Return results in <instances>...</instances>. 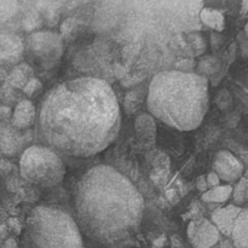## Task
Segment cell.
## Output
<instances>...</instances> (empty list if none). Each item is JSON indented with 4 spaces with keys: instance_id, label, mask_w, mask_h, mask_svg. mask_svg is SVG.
Returning a JSON list of instances; mask_svg holds the SVG:
<instances>
[{
    "instance_id": "6da1fadb",
    "label": "cell",
    "mask_w": 248,
    "mask_h": 248,
    "mask_svg": "<svg viewBox=\"0 0 248 248\" xmlns=\"http://www.w3.org/2000/svg\"><path fill=\"white\" fill-rule=\"evenodd\" d=\"M121 110L110 85L99 78L81 77L53 86L36 116L38 137L57 154L90 157L118 137Z\"/></svg>"
},
{
    "instance_id": "7a4b0ae2",
    "label": "cell",
    "mask_w": 248,
    "mask_h": 248,
    "mask_svg": "<svg viewBox=\"0 0 248 248\" xmlns=\"http://www.w3.org/2000/svg\"><path fill=\"white\" fill-rule=\"evenodd\" d=\"M74 211L81 234L96 244L114 246L140 229L144 201L124 174L108 165H98L78 182Z\"/></svg>"
},
{
    "instance_id": "3957f363",
    "label": "cell",
    "mask_w": 248,
    "mask_h": 248,
    "mask_svg": "<svg viewBox=\"0 0 248 248\" xmlns=\"http://www.w3.org/2000/svg\"><path fill=\"white\" fill-rule=\"evenodd\" d=\"M208 79L196 73L165 70L150 81L147 93L149 114L178 131H193L208 110Z\"/></svg>"
},
{
    "instance_id": "277c9868",
    "label": "cell",
    "mask_w": 248,
    "mask_h": 248,
    "mask_svg": "<svg viewBox=\"0 0 248 248\" xmlns=\"http://www.w3.org/2000/svg\"><path fill=\"white\" fill-rule=\"evenodd\" d=\"M28 234L35 248H84L74 218L51 206H36L28 218Z\"/></svg>"
},
{
    "instance_id": "5b68a950",
    "label": "cell",
    "mask_w": 248,
    "mask_h": 248,
    "mask_svg": "<svg viewBox=\"0 0 248 248\" xmlns=\"http://www.w3.org/2000/svg\"><path fill=\"white\" fill-rule=\"evenodd\" d=\"M19 171L26 181L41 188H53L62 183L65 176L60 154L45 145L26 148L19 159Z\"/></svg>"
},
{
    "instance_id": "8992f818",
    "label": "cell",
    "mask_w": 248,
    "mask_h": 248,
    "mask_svg": "<svg viewBox=\"0 0 248 248\" xmlns=\"http://www.w3.org/2000/svg\"><path fill=\"white\" fill-rule=\"evenodd\" d=\"M29 47L41 60H58L63 51L62 38L53 31H36L29 38Z\"/></svg>"
},
{
    "instance_id": "52a82bcc",
    "label": "cell",
    "mask_w": 248,
    "mask_h": 248,
    "mask_svg": "<svg viewBox=\"0 0 248 248\" xmlns=\"http://www.w3.org/2000/svg\"><path fill=\"white\" fill-rule=\"evenodd\" d=\"M186 235L194 248H212L220 240V232L208 219H199L189 223Z\"/></svg>"
},
{
    "instance_id": "ba28073f",
    "label": "cell",
    "mask_w": 248,
    "mask_h": 248,
    "mask_svg": "<svg viewBox=\"0 0 248 248\" xmlns=\"http://www.w3.org/2000/svg\"><path fill=\"white\" fill-rule=\"evenodd\" d=\"M244 165L229 150H220L213 160V172L220 181L227 183L237 182L244 174Z\"/></svg>"
},
{
    "instance_id": "9c48e42d",
    "label": "cell",
    "mask_w": 248,
    "mask_h": 248,
    "mask_svg": "<svg viewBox=\"0 0 248 248\" xmlns=\"http://www.w3.org/2000/svg\"><path fill=\"white\" fill-rule=\"evenodd\" d=\"M29 133L17 130L11 124L0 123V154L15 156L23 150L29 140Z\"/></svg>"
},
{
    "instance_id": "30bf717a",
    "label": "cell",
    "mask_w": 248,
    "mask_h": 248,
    "mask_svg": "<svg viewBox=\"0 0 248 248\" xmlns=\"http://www.w3.org/2000/svg\"><path fill=\"white\" fill-rule=\"evenodd\" d=\"M241 211L242 208L236 205H228L225 207L218 208L212 213L211 222L217 228L220 234L232 235L235 222Z\"/></svg>"
},
{
    "instance_id": "8fae6325",
    "label": "cell",
    "mask_w": 248,
    "mask_h": 248,
    "mask_svg": "<svg viewBox=\"0 0 248 248\" xmlns=\"http://www.w3.org/2000/svg\"><path fill=\"white\" fill-rule=\"evenodd\" d=\"M36 120V110L34 104L28 99H23L19 102L14 109L11 115V125L17 130L26 131Z\"/></svg>"
},
{
    "instance_id": "7c38bea8",
    "label": "cell",
    "mask_w": 248,
    "mask_h": 248,
    "mask_svg": "<svg viewBox=\"0 0 248 248\" xmlns=\"http://www.w3.org/2000/svg\"><path fill=\"white\" fill-rule=\"evenodd\" d=\"M232 237L236 248H248V208L240 212L232 229Z\"/></svg>"
},
{
    "instance_id": "4fadbf2b",
    "label": "cell",
    "mask_w": 248,
    "mask_h": 248,
    "mask_svg": "<svg viewBox=\"0 0 248 248\" xmlns=\"http://www.w3.org/2000/svg\"><path fill=\"white\" fill-rule=\"evenodd\" d=\"M232 195V186L230 184L225 186H218L216 188L208 189L206 193L201 195V200L206 203H215V205H222L229 201Z\"/></svg>"
},
{
    "instance_id": "5bb4252c",
    "label": "cell",
    "mask_w": 248,
    "mask_h": 248,
    "mask_svg": "<svg viewBox=\"0 0 248 248\" xmlns=\"http://www.w3.org/2000/svg\"><path fill=\"white\" fill-rule=\"evenodd\" d=\"M200 19L205 26L208 27V28L215 29V31H222L223 29H224V16H223L222 12H219L218 10L205 7V9L201 10Z\"/></svg>"
},
{
    "instance_id": "9a60e30c",
    "label": "cell",
    "mask_w": 248,
    "mask_h": 248,
    "mask_svg": "<svg viewBox=\"0 0 248 248\" xmlns=\"http://www.w3.org/2000/svg\"><path fill=\"white\" fill-rule=\"evenodd\" d=\"M136 131L144 140H153L155 137L156 127L154 119L150 114H142L136 119Z\"/></svg>"
},
{
    "instance_id": "2e32d148",
    "label": "cell",
    "mask_w": 248,
    "mask_h": 248,
    "mask_svg": "<svg viewBox=\"0 0 248 248\" xmlns=\"http://www.w3.org/2000/svg\"><path fill=\"white\" fill-rule=\"evenodd\" d=\"M232 198L236 206L246 203L248 201V171L246 174H242L241 178L237 181L236 186L232 188Z\"/></svg>"
},
{
    "instance_id": "e0dca14e",
    "label": "cell",
    "mask_w": 248,
    "mask_h": 248,
    "mask_svg": "<svg viewBox=\"0 0 248 248\" xmlns=\"http://www.w3.org/2000/svg\"><path fill=\"white\" fill-rule=\"evenodd\" d=\"M218 69H219V62H218L215 57H205L203 60H201L200 63H199V73H196V74L201 75V77L207 79L208 75L215 74Z\"/></svg>"
},
{
    "instance_id": "ac0fdd59",
    "label": "cell",
    "mask_w": 248,
    "mask_h": 248,
    "mask_svg": "<svg viewBox=\"0 0 248 248\" xmlns=\"http://www.w3.org/2000/svg\"><path fill=\"white\" fill-rule=\"evenodd\" d=\"M41 82L38 79H31L26 82V85L23 86L24 93L28 94V96H34L35 93H38L41 90Z\"/></svg>"
},
{
    "instance_id": "d6986e66",
    "label": "cell",
    "mask_w": 248,
    "mask_h": 248,
    "mask_svg": "<svg viewBox=\"0 0 248 248\" xmlns=\"http://www.w3.org/2000/svg\"><path fill=\"white\" fill-rule=\"evenodd\" d=\"M14 4L11 2H0V22L5 21L7 17H10L14 12V9H11L10 6H12Z\"/></svg>"
},
{
    "instance_id": "ffe728a7",
    "label": "cell",
    "mask_w": 248,
    "mask_h": 248,
    "mask_svg": "<svg viewBox=\"0 0 248 248\" xmlns=\"http://www.w3.org/2000/svg\"><path fill=\"white\" fill-rule=\"evenodd\" d=\"M206 183H207L208 189H212V188H216V186H220V179L219 177L212 171L207 174V177H206Z\"/></svg>"
},
{
    "instance_id": "44dd1931",
    "label": "cell",
    "mask_w": 248,
    "mask_h": 248,
    "mask_svg": "<svg viewBox=\"0 0 248 248\" xmlns=\"http://www.w3.org/2000/svg\"><path fill=\"white\" fill-rule=\"evenodd\" d=\"M196 188L201 191V193H206L208 190L207 183H206V177H199L196 181Z\"/></svg>"
},
{
    "instance_id": "7402d4cb",
    "label": "cell",
    "mask_w": 248,
    "mask_h": 248,
    "mask_svg": "<svg viewBox=\"0 0 248 248\" xmlns=\"http://www.w3.org/2000/svg\"><path fill=\"white\" fill-rule=\"evenodd\" d=\"M12 115V111L9 107H5V106H0V120H6V119L11 118Z\"/></svg>"
},
{
    "instance_id": "603a6c76",
    "label": "cell",
    "mask_w": 248,
    "mask_h": 248,
    "mask_svg": "<svg viewBox=\"0 0 248 248\" xmlns=\"http://www.w3.org/2000/svg\"><path fill=\"white\" fill-rule=\"evenodd\" d=\"M11 169L12 166L9 161H6V160H0V173L2 174L9 173Z\"/></svg>"
}]
</instances>
